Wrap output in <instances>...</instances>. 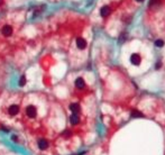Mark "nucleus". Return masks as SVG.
<instances>
[{"mask_svg":"<svg viewBox=\"0 0 165 155\" xmlns=\"http://www.w3.org/2000/svg\"><path fill=\"white\" fill-rule=\"evenodd\" d=\"M142 62V57L141 55H138L137 53H134L130 55V63L134 64V65H139Z\"/></svg>","mask_w":165,"mask_h":155,"instance_id":"1","label":"nucleus"},{"mask_svg":"<svg viewBox=\"0 0 165 155\" xmlns=\"http://www.w3.org/2000/svg\"><path fill=\"white\" fill-rule=\"evenodd\" d=\"M36 114H37V110L34 106H28L26 108V115L28 117H30V118H34L36 116Z\"/></svg>","mask_w":165,"mask_h":155,"instance_id":"2","label":"nucleus"},{"mask_svg":"<svg viewBox=\"0 0 165 155\" xmlns=\"http://www.w3.org/2000/svg\"><path fill=\"white\" fill-rule=\"evenodd\" d=\"M76 46L77 48L80 49H84L86 47V42L84 38H82V37H79V38H76Z\"/></svg>","mask_w":165,"mask_h":155,"instance_id":"3","label":"nucleus"},{"mask_svg":"<svg viewBox=\"0 0 165 155\" xmlns=\"http://www.w3.org/2000/svg\"><path fill=\"white\" fill-rule=\"evenodd\" d=\"M8 113L10 116H16V115L19 113V107H18L17 105H11L8 109Z\"/></svg>","mask_w":165,"mask_h":155,"instance_id":"4","label":"nucleus"},{"mask_svg":"<svg viewBox=\"0 0 165 155\" xmlns=\"http://www.w3.org/2000/svg\"><path fill=\"white\" fill-rule=\"evenodd\" d=\"M1 32H2V34H4L5 36L8 37V36H10L12 34V27L10 26V25H6V26L2 27Z\"/></svg>","mask_w":165,"mask_h":155,"instance_id":"5","label":"nucleus"},{"mask_svg":"<svg viewBox=\"0 0 165 155\" xmlns=\"http://www.w3.org/2000/svg\"><path fill=\"white\" fill-rule=\"evenodd\" d=\"M37 145H38V148L40 151H45L46 148L48 147V143L46 139H39L38 143H37Z\"/></svg>","mask_w":165,"mask_h":155,"instance_id":"6","label":"nucleus"},{"mask_svg":"<svg viewBox=\"0 0 165 155\" xmlns=\"http://www.w3.org/2000/svg\"><path fill=\"white\" fill-rule=\"evenodd\" d=\"M110 11H111V9L109 6H103L101 9H100V15L102 17H107L109 14H110Z\"/></svg>","mask_w":165,"mask_h":155,"instance_id":"7","label":"nucleus"},{"mask_svg":"<svg viewBox=\"0 0 165 155\" xmlns=\"http://www.w3.org/2000/svg\"><path fill=\"white\" fill-rule=\"evenodd\" d=\"M75 87H76L77 89H83L85 87L84 80H83L82 78H77V79L75 80Z\"/></svg>","mask_w":165,"mask_h":155,"instance_id":"8","label":"nucleus"},{"mask_svg":"<svg viewBox=\"0 0 165 155\" xmlns=\"http://www.w3.org/2000/svg\"><path fill=\"white\" fill-rule=\"evenodd\" d=\"M80 122L79 119V116H77V114H72L70 117V123L72 124V125H77Z\"/></svg>","mask_w":165,"mask_h":155,"instance_id":"9","label":"nucleus"},{"mask_svg":"<svg viewBox=\"0 0 165 155\" xmlns=\"http://www.w3.org/2000/svg\"><path fill=\"white\" fill-rule=\"evenodd\" d=\"M70 110L72 111L73 114H79V111H80V106H79L77 104H71Z\"/></svg>","mask_w":165,"mask_h":155,"instance_id":"10","label":"nucleus"},{"mask_svg":"<svg viewBox=\"0 0 165 155\" xmlns=\"http://www.w3.org/2000/svg\"><path fill=\"white\" fill-rule=\"evenodd\" d=\"M130 115H132V117H134V118H139V117H143V114L141 113V111H137V110H133Z\"/></svg>","mask_w":165,"mask_h":155,"instance_id":"11","label":"nucleus"},{"mask_svg":"<svg viewBox=\"0 0 165 155\" xmlns=\"http://www.w3.org/2000/svg\"><path fill=\"white\" fill-rule=\"evenodd\" d=\"M161 4V0H151L148 4V7H154V6H158Z\"/></svg>","mask_w":165,"mask_h":155,"instance_id":"12","label":"nucleus"},{"mask_svg":"<svg viewBox=\"0 0 165 155\" xmlns=\"http://www.w3.org/2000/svg\"><path fill=\"white\" fill-rule=\"evenodd\" d=\"M18 84H19L20 87H24L25 84H26V76H25V75H21L20 79H19V82H18Z\"/></svg>","mask_w":165,"mask_h":155,"instance_id":"13","label":"nucleus"},{"mask_svg":"<svg viewBox=\"0 0 165 155\" xmlns=\"http://www.w3.org/2000/svg\"><path fill=\"white\" fill-rule=\"evenodd\" d=\"M155 46H156V47H163L164 42L162 41V39H157V41H155Z\"/></svg>","mask_w":165,"mask_h":155,"instance_id":"14","label":"nucleus"},{"mask_svg":"<svg viewBox=\"0 0 165 155\" xmlns=\"http://www.w3.org/2000/svg\"><path fill=\"white\" fill-rule=\"evenodd\" d=\"M126 41V34H121V36H120V38H119V43L121 44V43H124Z\"/></svg>","mask_w":165,"mask_h":155,"instance_id":"15","label":"nucleus"},{"mask_svg":"<svg viewBox=\"0 0 165 155\" xmlns=\"http://www.w3.org/2000/svg\"><path fill=\"white\" fill-rule=\"evenodd\" d=\"M162 66V63H161V62L160 61H158L157 62V63H156V65H155V69H160V67Z\"/></svg>","mask_w":165,"mask_h":155,"instance_id":"16","label":"nucleus"},{"mask_svg":"<svg viewBox=\"0 0 165 155\" xmlns=\"http://www.w3.org/2000/svg\"><path fill=\"white\" fill-rule=\"evenodd\" d=\"M11 139L14 142H17V137H16V136H11Z\"/></svg>","mask_w":165,"mask_h":155,"instance_id":"17","label":"nucleus"},{"mask_svg":"<svg viewBox=\"0 0 165 155\" xmlns=\"http://www.w3.org/2000/svg\"><path fill=\"white\" fill-rule=\"evenodd\" d=\"M136 1H138V2H142V1H144V0H136Z\"/></svg>","mask_w":165,"mask_h":155,"instance_id":"18","label":"nucleus"},{"mask_svg":"<svg viewBox=\"0 0 165 155\" xmlns=\"http://www.w3.org/2000/svg\"><path fill=\"white\" fill-rule=\"evenodd\" d=\"M0 4H2V0H0Z\"/></svg>","mask_w":165,"mask_h":155,"instance_id":"19","label":"nucleus"}]
</instances>
